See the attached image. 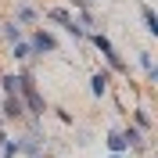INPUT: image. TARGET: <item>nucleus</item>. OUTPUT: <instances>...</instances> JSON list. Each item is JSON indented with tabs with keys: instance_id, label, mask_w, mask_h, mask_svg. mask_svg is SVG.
Segmentation results:
<instances>
[{
	"instance_id": "9",
	"label": "nucleus",
	"mask_w": 158,
	"mask_h": 158,
	"mask_svg": "<svg viewBox=\"0 0 158 158\" xmlns=\"http://www.w3.org/2000/svg\"><path fill=\"white\" fill-rule=\"evenodd\" d=\"M4 140H7V137H4V133H0V148H4Z\"/></svg>"
},
{
	"instance_id": "3",
	"label": "nucleus",
	"mask_w": 158,
	"mask_h": 158,
	"mask_svg": "<svg viewBox=\"0 0 158 158\" xmlns=\"http://www.w3.org/2000/svg\"><path fill=\"white\" fill-rule=\"evenodd\" d=\"M50 18L61 22V25H69V29H76V25H72V18H69V11H50Z\"/></svg>"
},
{
	"instance_id": "2",
	"label": "nucleus",
	"mask_w": 158,
	"mask_h": 158,
	"mask_svg": "<svg viewBox=\"0 0 158 158\" xmlns=\"http://www.w3.org/2000/svg\"><path fill=\"white\" fill-rule=\"evenodd\" d=\"M4 111H7V115H22V101L11 94V97H7V104H4Z\"/></svg>"
},
{
	"instance_id": "6",
	"label": "nucleus",
	"mask_w": 158,
	"mask_h": 158,
	"mask_svg": "<svg viewBox=\"0 0 158 158\" xmlns=\"http://www.w3.org/2000/svg\"><path fill=\"white\" fill-rule=\"evenodd\" d=\"M108 144H111L115 151H122V148H126V137H122V133H111V140H108Z\"/></svg>"
},
{
	"instance_id": "8",
	"label": "nucleus",
	"mask_w": 158,
	"mask_h": 158,
	"mask_svg": "<svg viewBox=\"0 0 158 158\" xmlns=\"http://www.w3.org/2000/svg\"><path fill=\"white\" fill-rule=\"evenodd\" d=\"M4 86H7V94H15V90H18V76H7V79H4Z\"/></svg>"
},
{
	"instance_id": "4",
	"label": "nucleus",
	"mask_w": 158,
	"mask_h": 158,
	"mask_svg": "<svg viewBox=\"0 0 158 158\" xmlns=\"http://www.w3.org/2000/svg\"><path fill=\"white\" fill-rule=\"evenodd\" d=\"M36 47L40 50H54V40H50L47 32H40V36H36Z\"/></svg>"
},
{
	"instance_id": "1",
	"label": "nucleus",
	"mask_w": 158,
	"mask_h": 158,
	"mask_svg": "<svg viewBox=\"0 0 158 158\" xmlns=\"http://www.w3.org/2000/svg\"><path fill=\"white\" fill-rule=\"evenodd\" d=\"M18 90L25 94V101H29V108H32V111H43V97L36 94V86H32V79H29V76H18Z\"/></svg>"
},
{
	"instance_id": "5",
	"label": "nucleus",
	"mask_w": 158,
	"mask_h": 158,
	"mask_svg": "<svg viewBox=\"0 0 158 158\" xmlns=\"http://www.w3.org/2000/svg\"><path fill=\"white\" fill-rule=\"evenodd\" d=\"M104 86H108V76H104V72H97V76H94V94H101Z\"/></svg>"
},
{
	"instance_id": "7",
	"label": "nucleus",
	"mask_w": 158,
	"mask_h": 158,
	"mask_svg": "<svg viewBox=\"0 0 158 158\" xmlns=\"http://www.w3.org/2000/svg\"><path fill=\"white\" fill-rule=\"evenodd\" d=\"M144 22H148V29H158V18H155V11L144 7Z\"/></svg>"
}]
</instances>
